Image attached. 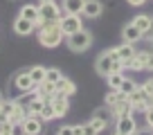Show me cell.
I'll return each instance as SVG.
<instances>
[{
    "mask_svg": "<svg viewBox=\"0 0 153 135\" xmlns=\"http://www.w3.org/2000/svg\"><path fill=\"white\" fill-rule=\"evenodd\" d=\"M36 36H38V41H41L43 47H56L65 39V34L61 32V23H41Z\"/></svg>",
    "mask_w": 153,
    "mask_h": 135,
    "instance_id": "1",
    "label": "cell"
},
{
    "mask_svg": "<svg viewBox=\"0 0 153 135\" xmlns=\"http://www.w3.org/2000/svg\"><path fill=\"white\" fill-rule=\"evenodd\" d=\"M117 61H120V56H117L115 47H113V50H106V52H101L99 56H97V61H95L97 74H101V77H108V74L113 72V65H115Z\"/></svg>",
    "mask_w": 153,
    "mask_h": 135,
    "instance_id": "2",
    "label": "cell"
},
{
    "mask_svg": "<svg viewBox=\"0 0 153 135\" xmlns=\"http://www.w3.org/2000/svg\"><path fill=\"white\" fill-rule=\"evenodd\" d=\"M61 18H63V9L56 5V2L38 5V25L41 23H61Z\"/></svg>",
    "mask_w": 153,
    "mask_h": 135,
    "instance_id": "3",
    "label": "cell"
},
{
    "mask_svg": "<svg viewBox=\"0 0 153 135\" xmlns=\"http://www.w3.org/2000/svg\"><path fill=\"white\" fill-rule=\"evenodd\" d=\"M90 45H92V34L88 29H79V32L68 36V47L72 52H86Z\"/></svg>",
    "mask_w": 153,
    "mask_h": 135,
    "instance_id": "4",
    "label": "cell"
},
{
    "mask_svg": "<svg viewBox=\"0 0 153 135\" xmlns=\"http://www.w3.org/2000/svg\"><path fill=\"white\" fill-rule=\"evenodd\" d=\"M128 101H131V106H133V111H142V113H144V111L153 104V97H149L146 92H144V88L137 86V88L128 95Z\"/></svg>",
    "mask_w": 153,
    "mask_h": 135,
    "instance_id": "5",
    "label": "cell"
},
{
    "mask_svg": "<svg viewBox=\"0 0 153 135\" xmlns=\"http://www.w3.org/2000/svg\"><path fill=\"white\" fill-rule=\"evenodd\" d=\"M79 29H83L81 16H79V14H65V16L61 18V32L65 34V36H70V34L79 32Z\"/></svg>",
    "mask_w": 153,
    "mask_h": 135,
    "instance_id": "6",
    "label": "cell"
},
{
    "mask_svg": "<svg viewBox=\"0 0 153 135\" xmlns=\"http://www.w3.org/2000/svg\"><path fill=\"white\" fill-rule=\"evenodd\" d=\"M70 97H65L63 92H54L52 97H50V104H52L54 113H56V117H65L68 111H70Z\"/></svg>",
    "mask_w": 153,
    "mask_h": 135,
    "instance_id": "7",
    "label": "cell"
},
{
    "mask_svg": "<svg viewBox=\"0 0 153 135\" xmlns=\"http://www.w3.org/2000/svg\"><path fill=\"white\" fill-rule=\"evenodd\" d=\"M14 88L18 92H32L34 88H36V83H34V79L29 77V70H25V72H18L14 77Z\"/></svg>",
    "mask_w": 153,
    "mask_h": 135,
    "instance_id": "8",
    "label": "cell"
},
{
    "mask_svg": "<svg viewBox=\"0 0 153 135\" xmlns=\"http://www.w3.org/2000/svg\"><path fill=\"white\" fill-rule=\"evenodd\" d=\"M23 135H43V119L38 115H29L23 122Z\"/></svg>",
    "mask_w": 153,
    "mask_h": 135,
    "instance_id": "9",
    "label": "cell"
},
{
    "mask_svg": "<svg viewBox=\"0 0 153 135\" xmlns=\"http://www.w3.org/2000/svg\"><path fill=\"white\" fill-rule=\"evenodd\" d=\"M110 113H113L115 119H120V117H124V115H131V113H133V106H131L128 97H122L117 104H113V106H110Z\"/></svg>",
    "mask_w": 153,
    "mask_h": 135,
    "instance_id": "10",
    "label": "cell"
},
{
    "mask_svg": "<svg viewBox=\"0 0 153 135\" xmlns=\"http://www.w3.org/2000/svg\"><path fill=\"white\" fill-rule=\"evenodd\" d=\"M115 131H120L122 135H133L135 131H137V124H135V117L133 115H124L117 119V128Z\"/></svg>",
    "mask_w": 153,
    "mask_h": 135,
    "instance_id": "11",
    "label": "cell"
},
{
    "mask_svg": "<svg viewBox=\"0 0 153 135\" xmlns=\"http://www.w3.org/2000/svg\"><path fill=\"white\" fill-rule=\"evenodd\" d=\"M101 11H104L101 0H86V2H83V11H81V14L86 16V18H99Z\"/></svg>",
    "mask_w": 153,
    "mask_h": 135,
    "instance_id": "12",
    "label": "cell"
},
{
    "mask_svg": "<svg viewBox=\"0 0 153 135\" xmlns=\"http://www.w3.org/2000/svg\"><path fill=\"white\" fill-rule=\"evenodd\" d=\"M142 36H144V34L140 32V29L135 27L133 23L124 25V29H122V39H124V43H131V45H135L137 41H142Z\"/></svg>",
    "mask_w": 153,
    "mask_h": 135,
    "instance_id": "13",
    "label": "cell"
},
{
    "mask_svg": "<svg viewBox=\"0 0 153 135\" xmlns=\"http://www.w3.org/2000/svg\"><path fill=\"white\" fill-rule=\"evenodd\" d=\"M34 29H36V25H34L32 20H25L23 16H18V18L14 20V32L18 34V36H29Z\"/></svg>",
    "mask_w": 153,
    "mask_h": 135,
    "instance_id": "14",
    "label": "cell"
},
{
    "mask_svg": "<svg viewBox=\"0 0 153 135\" xmlns=\"http://www.w3.org/2000/svg\"><path fill=\"white\" fill-rule=\"evenodd\" d=\"M133 25L142 34H146V32H151V29H153V18H151V16H146V14H140V16H135V18H133Z\"/></svg>",
    "mask_w": 153,
    "mask_h": 135,
    "instance_id": "15",
    "label": "cell"
},
{
    "mask_svg": "<svg viewBox=\"0 0 153 135\" xmlns=\"http://www.w3.org/2000/svg\"><path fill=\"white\" fill-rule=\"evenodd\" d=\"M56 92H63L65 97H72V95L76 92V86H74L68 77H61V79L56 81Z\"/></svg>",
    "mask_w": 153,
    "mask_h": 135,
    "instance_id": "16",
    "label": "cell"
},
{
    "mask_svg": "<svg viewBox=\"0 0 153 135\" xmlns=\"http://www.w3.org/2000/svg\"><path fill=\"white\" fill-rule=\"evenodd\" d=\"M83 2H86V0H63L61 9L65 11V14H79V16H81V11H83Z\"/></svg>",
    "mask_w": 153,
    "mask_h": 135,
    "instance_id": "17",
    "label": "cell"
},
{
    "mask_svg": "<svg viewBox=\"0 0 153 135\" xmlns=\"http://www.w3.org/2000/svg\"><path fill=\"white\" fill-rule=\"evenodd\" d=\"M18 16H23L25 20H32L34 25H38V5H23Z\"/></svg>",
    "mask_w": 153,
    "mask_h": 135,
    "instance_id": "18",
    "label": "cell"
},
{
    "mask_svg": "<svg viewBox=\"0 0 153 135\" xmlns=\"http://www.w3.org/2000/svg\"><path fill=\"white\" fill-rule=\"evenodd\" d=\"M115 52H117V56H120V61H128V59L135 56V47L131 43H122L120 47H115Z\"/></svg>",
    "mask_w": 153,
    "mask_h": 135,
    "instance_id": "19",
    "label": "cell"
},
{
    "mask_svg": "<svg viewBox=\"0 0 153 135\" xmlns=\"http://www.w3.org/2000/svg\"><path fill=\"white\" fill-rule=\"evenodd\" d=\"M45 72H48V68H43V65H34V68H29V77L34 79V83H41V81H45Z\"/></svg>",
    "mask_w": 153,
    "mask_h": 135,
    "instance_id": "20",
    "label": "cell"
},
{
    "mask_svg": "<svg viewBox=\"0 0 153 135\" xmlns=\"http://www.w3.org/2000/svg\"><path fill=\"white\" fill-rule=\"evenodd\" d=\"M41 119L43 122H52V119H56V113H54V108H52V104H50V97L45 99V106H43V111H41Z\"/></svg>",
    "mask_w": 153,
    "mask_h": 135,
    "instance_id": "21",
    "label": "cell"
},
{
    "mask_svg": "<svg viewBox=\"0 0 153 135\" xmlns=\"http://www.w3.org/2000/svg\"><path fill=\"white\" fill-rule=\"evenodd\" d=\"M106 81H108L110 90H120L122 81H124V74H122V72H110L108 77H106Z\"/></svg>",
    "mask_w": 153,
    "mask_h": 135,
    "instance_id": "22",
    "label": "cell"
},
{
    "mask_svg": "<svg viewBox=\"0 0 153 135\" xmlns=\"http://www.w3.org/2000/svg\"><path fill=\"white\" fill-rule=\"evenodd\" d=\"M135 88H137V83H135L131 77H124V81H122V86H120V92H122V95H126V97H128L131 92L135 90Z\"/></svg>",
    "mask_w": 153,
    "mask_h": 135,
    "instance_id": "23",
    "label": "cell"
},
{
    "mask_svg": "<svg viewBox=\"0 0 153 135\" xmlns=\"http://www.w3.org/2000/svg\"><path fill=\"white\" fill-rule=\"evenodd\" d=\"M122 97H126V95H122L120 90H110L108 95H106V106L110 108V106H113V104H117V101H120Z\"/></svg>",
    "mask_w": 153,
    "mask_h": 135,
    "instance_id": "24",
    "label": "cell"
},
{
    "mask_svg": "<svg viewBox=\"0 0 153 135\" xmlns=\"http://www.w3.org/2000/svg\"><path fill=\"white\" fill-rule=\"evenodd\" d=\"M61 77H63V74L59 72V68H48V72H45V79H48V81H52V83H56Z\"/></svg>",
    "mask_w": 153,
    "mask_h": 135,
    "instance_id": "25",
    "label": "cell"
},
{
    "mask_svg": "<svg viewBox=\"0 0 153 135\" xmlns=\"http://www.w3.org/2000/svg\"><path fill=\"white\" fill-rule=\"evenodd\" d=\"M0 135H14V124L11 122H2L0 124Z\"/></svg>",
    "mask_w": 153,
    "mask_h": 135,
    "instance_id": "26",
    "label": "cell"
},
{
    "mask_svg": "<svg viewBox=\"0 0 153 135\" xmlns=\"http://www.w3.org/2000/svg\"><path fill=\"white\" fill-rule=\"evenodd\" d=\"M90 124H92V126H95V128H97V131H99V133H101V131H104L106 126H108V122L99 119V117H92V119H90Z\"/></svg>",
    "mask_w": 153,
    "mask_h": 135,
    "instance_id": "27",
    "label": "cell"
},
{
    "mask_svg": "<svg viewBox=\"0 0 153 135\" xmlns=\"http://www.w3.org/2000/svg\"><path fill=\"white\" fill-rule=\"evenodd\" d=\"M56 135H74V124H65L56 131Z\"/></svg>",
    "mask_w": 153,
    "mask_h": 135,
    "instance_id": "28",
    "label": "cell"
},
{
    "mask_svg": "<svg viewBox=\"0 0 153 135\" xmlns=\"http://www.w3.org/2000/svg\"><path fill=\"white\" fill-rule=\"evenodd\" d=\"M142 88H144V92H146L149 97H153V77H149L146 81L142 83Z\"/></svg>",
    "mask_w": 153,
    "mask_h": 135,
    "instance_id": "29",
    "label": "cell"
},
{
    "mask_svg": "<svg viewBox=\"0 0 153 135\" xmlns=\"http://www.w3.org/2000/svg\"><path fill=\"white\" fill-rule=\"evenodd\" d=\"M144 119H146V126H151V128H153V104L144 111Z\"/></svg>",
    "mask_w": 153,
    "mask_h": 135,
    "instance_id": "30",
    "label": "cell"
},
{
    "mask_svg": "<svg viewBox=\"0 0 153 135\" xmlns=\"http://www.w3.org/2000/svg\"><path fill=\"white\" fill-rule=\"evenodd\" d=\"M83 135H99V131L88 122V124H83Z\"/></svg>",
    "mask_w": 153,
    "mask_h": 135,
    "instance_id": "31",
    "label": "cell"
},
{
    "mask_svg": "<svg viewBox=\"0 0 153 135\" xmlns=\"http://www.w3.org/2000/svg\"><path fill=\"white\" fill-rule=\"evenodd\" d=\"M144 70L153 72V52H149V56H146V65H144Z\"/></svg>",
    "mask_w": 153,
    "mask_h": 135,
    "instance_id": "32",
    "label": "cell"
},
{
    "mask_svg": "<svg viewBox=\"0 0 153 135\" xmlns=\"http://www.w3.org/2000/svg\"><path fill=\"white\" fill-rule=\"evenodd\" d=\"M133 135H153V128H151V126H146V128H137Z\"/></svg>",
    "mask_w": 153,
    "mask_h": 135,
    "instance_id": "33",
    "label": "cell"
},
{
    "mask_svg": "<svg viewBox=\"0 0 153 135\" xmlns=\"http://www.w3.org/2000/svg\"><path fill=\"white\" fill-rule=\"evenodd\" d=\"M126 2H128L131 7H142L144 2H146V0H126Z\"/></svg>",
    "mask_w": 153,
    "mask_h": 135,
    "instance_id": "34",
    "label": "cell"
},
{
    "mask_svg": "<svg viewBox=\"0 0 153 135\" xmlns=\"http://www.w3.org/2000/svg\"><path fill=\"white\" fill-rule=\"evenodd\" d=\"M74 135H83V126H76L74 124Z\"/></svg>",
    "mask_w": 153,
    "mask_h": 135,
    "instance_id": "35",
    "label": "cell"
},
{
    "mask_svg": "<svg viewBox=\"0 0 153 135\" xmlns=\"http://www.w3.org/2000/svg\"><path fill=\"white\" fill-rule=\"evenodd\" d=\"M38 2H41V5H45V2H54V0H38Z\"/></svg>",
    "mask_w": 153,
    "mask_h": 135,
    "instance_id": "36",
    "label": "cell"
},
{
    "mask_svg": "<svg viewBox=\"0 0 153 135\" xmlns=\"http://www.w3.org/2000/svg\"><path fill=\"white\" fill-rule=\"evenodd\" d=\"M113 135H122V133H120V131H115V133H113Z\"/></svg>",
    "mask_w": 153,
    "mask_h": 135,
    "instance_id": "37",
    "label": "cell"
},
{
    "mask_svg": "<svg viewBox=\"0 0 153 135\" xmlns=\"http://www.w3.org/2000/svg\"><path fill=\"white\" fill-rule=\"evenodd\" d=\"M0 111H2V101H0Z\"/></svg>",
    "mask_w": 153,
    "mask_h": 135,
    "instance_id": "38",
    "label": "cell"
},
{
    "mask_svg": "<svg viewBox=\"0 0 153 135\" xmlns=\"http://www.w3.org/2000/svg\"><path fill=\"white\" fill-rule=\"evenodd\" d=\"M0 101H2V92H0Z\"/></svg>",
    "mask_w": 153,
    "mask_h": 135,
    "instance_id": "39",
    "label": "cell"
}]
</instances>
